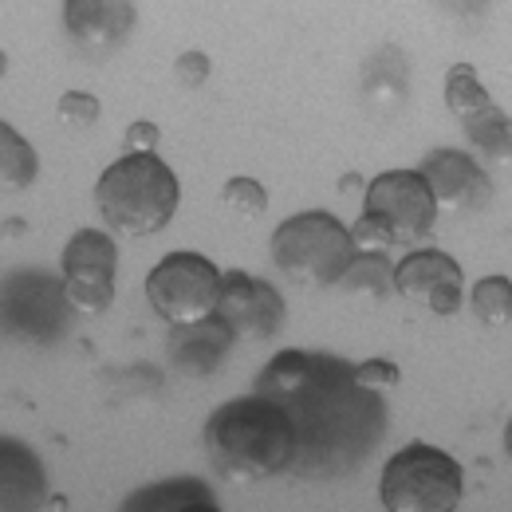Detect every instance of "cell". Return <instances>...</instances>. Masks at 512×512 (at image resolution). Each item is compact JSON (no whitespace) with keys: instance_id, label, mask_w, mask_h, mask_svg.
<instances>
[{"instance_id":"28","label":"cell","mask_w":512,"mask_h":512,"mask_svg":"<svg viewBox=\"0 0 512 512\" xmlns=\"http://www.w3.org/2000/svg\"><path fill=\"white\" fill-rule=\"evenodd\" d=\"M449 4H457V8H477V4H485V0H449Z\"/></svg>"},{"instance_id":"17","label":"cell","mask_w":512,"mask_h":512,"mask_svg":"<svg viewBox=\"0 0 512 512\" xmlns=\"http://www.w3.org/2000/svg\"><path fill=\"white\" fill-rule=\"evenodd\" d=\"M461 127H465L469 146H473L485 162H493V166H512V119L497 103L485 107V111H477V115H469Z\"/></svg>"},{"instance_id":"25","label":"cell","mask_w":512,"mask_h":512,"mask_svg":"<svg viewBox=\"0 0 512 512\" xmlns=\"http://www.w3.org/2000/svg\"><path fill=\"white\" fill-rule=\"evenodd\" d=\"M174 71H178L182 87H201V83L209 79V56H205V52H182Z\"/></svg>"},{"instance_id":"10","label":"cell","mask_w":512,"mask_h":512,"mask_svg":"<svg viewBox=\"0 0 512 512\" xmlns=\"http://www.w3.org/2000/svg\"><path fill=\"white\" fill-rule=\"evenodd\" d=\"M284 312H288L284 308V296L268 280H256V276L241 272V268L225 272L217 316L233 327L237 343H268L280 331Z\"/></svg>"},{"instance_id":"20","label":"cell","mask_w":512,"mask_h":512,"mask_svg":"<svg viewBox=\"0 0 512 512\" xmlns=\"http://www.w3.org/2000/svg\"><path fill=\"white\" fill-rule=\"evenodd\" d=\"M446 107L465 123L469 115L493 107V95L485 91V83L477 79V67L473 64H453L446 71Z\"/></svg>"},{"instance_id":"5","label":"cell","mask_w":512,"mask_h":512,"mask_svg":"<svg viewBox=\"0 0 512 512\" xmlns=\"http://www.w3.org/2000/svg\"><path fill=\"white\" fill-rule=\"evenodd\" d=\"M268 253L292 284L335 288L359 249H355L351 229L335 213L308 209V213H296V217L276 225V233L268 241Z\"/></svg>"},{"instance_id":"9","label":"cell","mask_w":512,"mask_h":512,"mask_svg":"<svg viewBox=\"0 0 512 512\" xmlns=\"http://www.w3.org/2000/svg\"><path fill=\"white\" fill-rule=\"evenodd\" d=\"M64 284L79 316H103L115 304L119 276V245L103 229H79L64 245Z\"/></svg>"},{"instance_id":"22","label":"cell","mask_w":512,"mask_h":512,"mask_svg":"<svg viewBox=\"0 0 512 512\" xmlns=\"http://www.w3.org/2000/svg\"><path fill=\"white\" fill-rule=\"evenodd\" d=\"M56 115H60L64 127L83 130V127H95V123H99L103 107H99V99H95L91 91H67V95H60Z\"/></svg>"},{"instance_id":"21","label":"cell","mask_w":512,"mask_h":512,"mask_svg":"<svg viewBox=\"0 0 512 512\" xmlns=\"http://www.w3.org/2000/svg\"><path fill=\"white\" fill-rule=\"evenodd\" d=\"M473 316L489 327H509L512 323V280L509 276H485L473 284Z\"/></svg>"},{"instance_id":"2","label":"cell","mask_w":512,"mask_h":512,"mask_svg":"<svg viewBox=\"0 0 512 512\" xmlns=\"http://www.w3.org/2000/svg\"><path fill=\"white\" fill-rule=\"evenodd\" d=\"M201 442L213 469L237 485H256V481L292 473V461H296V430L288 410L256 390L245 398L221 402L209 414Z\"/></svg>"},{"instance_id":"4","label":"cell","mask_w":512,"mask_h":512,"mask_svg":"<svg viewBox=\"0 0 512 512\" xmlns=\"http://www.w3.org/2000/svg\"><path fill=\"white\" fill-rule=\"evenodd\" d=\"M438 209L442 205L422 170H386L363 193V217L351 229L355 249L418 245L430 237Z\"/></svg>"},{"instance_id":"7","label":"cell","mask_w":512,"mask_h":512,"mask_svg":"<svg viewBox=\"0 0 512 512\" xmlns=\"http://www.w3.org/2000/svg\"><path fill=\"white\" fill-rule=\"evenodd\" d=\"M75 304L64 276L44 268H16L4 276V331L28 347H56L75 327Z\"/></svg>"},{"instance_id":"29","label":"cell","mask_w":512,"mask_h":512,"mask_svg":"<svg viewBox=\"0 0 512 512\" xmlns=\"http://www.w3.org/2000/svg\"><path fill=\"white\" fill-rule=\"evenodd\" d=\"M505 449H509V457H512V422L505 426Z\"/></svg>"},{"instance_id":"14","label":"cell","mask_w":512,"mask_h":512,"mask_svg":"<svg viewBox=\"0 0 512 512\" xmlns=\"http://www.w3.org/2000/svg\"><path fill=\"white\" fill-rule=\"evenodd\" d=\"M237 335L233 327L221 320L217 312L197 323H178L170 327V359L178 371H186L193 379H209L221 371V363L229 359Z\"/></svg>"},{"instance_id":"24","label":"cell","mask_w":512,"mask_h":512,"mask_svg":"<svg viewBox=\"0 0 512 512\" xmlns=\"http://www.w3.org/2000/svg\"><path fill=\"white\" fill-rule=\"evenodd\" d=\"M355 375H359V383L371 386V390H379V394L402 383L398 363H386V359H363V363H355Z\"/></svg>"},{"instance_id":"18","label":"cell","mask_w":512,"mask_h":512,"mask_svg":"<svg viewBox=\"0 0 512 512\" xmlns=\"http://www.w3.org/2000/svg\"><path fill=\"white\" fill-rule=\"evenodd\" d=\"M335 288L355 292V296H371V300H386L394 292V264L383 249H359Z\"/></svg>"},{"instance_id":"19","label":"cell","mask_w":512,"mask_h":512,"mask_svg":"<svg viewBox=\"0 0 512 512\" xmlns=\"http://www.w3.org/2000/svg\"><path fill=\"white\" fill-rule=\"evenodd\" d=\"M36 174H40V158L32 142L12 123H0V186L20 193L36 182Z\"/></svg>"},{"instance_id":"11","label":"cell","mask_w":512,"mask_h":512,"mask_svg":"<svg viewBox=\"0 0 512 512\" xmlns=\"http://www.w3.org/2000/svg\"><path fill=\"white\" fill-rule=\"evenodd\" d=\"M394 292L426 304L434 316H453L465 296V272L442 249H414L394 264Z\"/></svg>"},{"instance_id":"13","label":"cell","mask_w":512,"mask_h":512,"mask_svg":"<svg viewBox=\"0 0 512 512\" xmlns=\"http://www.w3.org/2000/svg\"><path fill=\"white\" fill-rule=\"evenodd\" d=\"M422 174L442 209H481L489 201V174L485 166L465 150H430L422 158Z\"/></svg>"},{"instance_id":"1","label":"cell","mask_w":512,"mask_h":512,"mask_svg":"<svg viewBox=\"0 0 512 512\" xmlns=\"http://www.w3.org/2000/svg\"><path fill=\"white\" fill-rule=\"evenodd\" d=\"M253 390L288 410L296 430L292 473L300 481H335L363 469L390 430L383 394L359 383L355 363L327 351L272 355Z\"/></svg>"},{"instance_id":"16","label":"cell","mask_w":512,"mask_h":512,"mask_svg":"<svg viewBox=\"0 0 512 512\" xmlns=\"http://www.w3.org/2000/svg\"><path fill=\"white\" fill-rule=\"evenodd\" d=\"M127 512H217V497L205 481L197 477H170V481H154L146 489H134L127 501Z\"/></svg>"},{"instance_id":"26","label":"cell","mask_w":512,"mask_h":512,"mask_svg":"<svg viewBox=\"0 0 512 512\" xmlns=\"http://www.w3.org/2000/svg\"><path fill=\"white\" fill-rule=\"evenodd\" d=\"M158 138H162V130L154 127L150 119H138V123H130L127 134H123V150H158Z\"/></svg>"},{"instance_id":"27","label":"cell","mask_w":512,"mask_h":512,"mask_svg":"<svg viewBox=\"0 0 512 512\" xmlns=\"http://www.w3.org/2000/svg\"><path fill=\"white\" fill-rule=\"evenodd\" d=\"M359 186H363V178H359V174H355V178H351V174H347V178H343V182H339V190H343V193L359 190Z\"/></svg>"},{"instance_id":"3","label":"cell","mask_w":512,"mask_h":512,"mask_svg":"<svg viewBox=\"0 0 512 512\" xmlns=\"http://www.w3.org/2000/svg\"><path fill=\"white\" fill-rule=\"evenodd\" d=\"M178 201H182L178 174L154 150H134V154L127 150L95 182V209L103 225L130 241L162 233L174 221Z\"/></svg>"},{"instance_id":"12","label":"cell","mask_w":512,"mask_h":512,"mask_svg":"<svg viewBox=\"0 0 512 512\" xmlns=\"http://www.w3.org/2000/svg\"><path fill=\"white\" fill-rule=\"evenodd\" d=\"M138 24L134 0H64V28L87 56L115 52Z\"/></svg>"},{"instance_id":"15","label":"cell","mask_w":512,"mask_h":512,"mask_svg":"<svg viewBox=\"0 0 512 512\" xmlns=\"http://www.w3.org/2000/svg\"><path fill=\"white\" fill-rule=\"evenodd\" d=\"M48 497V473L36 449L20 438H0V509L24 512L40 509Z\"/></svg>"},{"instance_id":"6","label":"cell","mask_w":512,"mask_h":512,"mask_svg":"<svg viewBox=\"0 0 512 512\" xmlns=\"http://www.w3.org/2000/svg\"><path fill=\"white\" fill-rule=\"evenodd\" d=\"M465 493L457 457L430 442H410L390 453L379 477V501L386 512H453Z\"/></svg>"},{"instance_id":"23","label":"cell","mask_w":512,"mask_h":512,"mask_svg":"<svg viewBox=\"0 0 512 512\" xmlns=\"http://www.w3.org/2000/svg\"><path fill=\"white\" fill-rule=\"evenodd\" d=\"M221 201L229 209H241V213H264L268 209V190L256 178H229L225 190H221Z\"/></svg>"},{"instance_id":"8","label":"cell","mask_w":512,"mask_h":512,"mask_svg":"<svg viewBox=\"0 0 512 512\" xmlns=\"http://www.w3.org/2000/svg\"><path fill=\"white\" fill-rule=\"evenodd\" d=\"M221 284H225V272L209 256L193 253V249H178V253H166L150 268L146 300L170 327L197 323L217 312Z\"/></svg>"}]
</instances>
